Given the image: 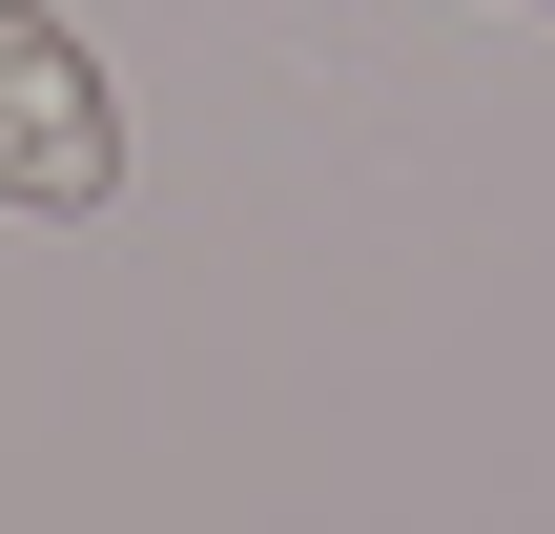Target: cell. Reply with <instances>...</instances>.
<instances>
[{
	"label": "cell",
	"instance_id": "6da1fadb",
	"mask_svg": "<svg viewBox=\"0 0 555 534\" xmlns=\"http://www.w3.org/2000/svg\"><path fill=\"white\" fill-rule=\"evenodd\" d=\"M124 185V103H103V62L41 21V0H0V206H103Z\"/></svg>",
	"mask_w": 555,
	"mask_h": 534
}]
</instances>
